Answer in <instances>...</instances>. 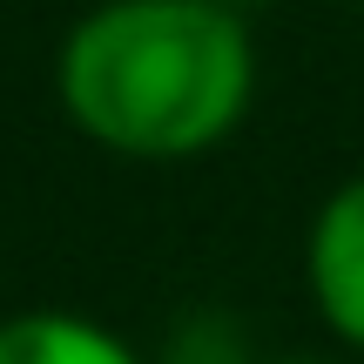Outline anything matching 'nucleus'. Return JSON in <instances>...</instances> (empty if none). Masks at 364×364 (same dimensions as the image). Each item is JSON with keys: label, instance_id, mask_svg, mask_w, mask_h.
<instances>
[{"label": "nucleus", "instance_id": "nucleus-1", "mask_svg": "<svg viewBox=\"0 0 364 364\" xmlns=\"http://www.w3.org/2000/svg\"><path fill=\"white\" fill-rule=\"evenodd\" d=\"M61 115L122 162H196L243 129L257 41L223 0H95L54 48Z\"/></svg>", "mask_w": 364, "mask_h": 364}, {"label": "nucleus", "instance_id": "nucleus-2", "mask_svg": "<svg viewBox=\"0 0 364 364\" xmlns=\"http://www.w3.org/2000/svg\"><path fill=\"white\" fill-rule=\"evenodd\" d=\"M304 290L331 338L364 351V169L317 203L304 236Z\"/></svg>", "mask_w": 364, "mask_h": 364}, {"label": "nucleus", "instance_id": "nucleus-3", "mask_svg": "<svg viewBox=\"0 0 364 364\" xmlns=\"http://www.w3.org/2000/svg\"><path fill=\"white\" fill-rule=\"evenodd\" d=\"M0 364H142V351L81 311H14L0 317Z\"/></svg>", "mask_w": 364, "mask_h": 364}, {"label": "nucleus", "instance_id": "nucleus-4", "mask_svg": "<svg viewBox=\"0 0 364 364\" xmlns=\"http://www.w3.org/2000/svg\"><path fill=\"white\" fill-rule=\"evenodd\" d=\"M162 364H250V351H243V331L223 311H196V317H182L169 331Z\"/></svg>", "mask_w": 364, "mask_h": 364}, {"label": "nucleus", "instance_id": "nucleus-5", "mask_svg": "<svg viewBox=\"0 0 364 364\" xmlns=\"http://www.w3.org/2000/svg\"><path fill=\"white\" fill-rule=\"evenodd\" d=\"M270 364H338V358H270Z\"/></svg>", "mask_w": 364, "mask_h": 364}, {"label": "nucleus", "instance_id": "nucleus-6", "mask_svg": "<svg viewBox=\"0 0 364 364\" xmlns=\"http://www.w3.org/2000/svg\"><path fill=\"white\" fill-rule=\"evenodd\" d=\"M223 7H236V14H243V7H250V0H223Z\"/></svg>", "mask_w": 364, "mask_h": 364}]
</instances>
